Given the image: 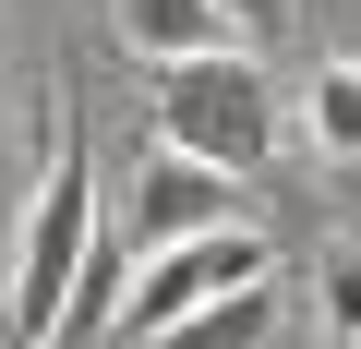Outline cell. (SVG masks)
I'll return each mask as SVG.
<instances>
[{
    "instance_id": "cell-2",
    "label": "cell",
    "mask_w": 361,
    "mask_h": 349,
    "mask_svg": "<svg viewBox=\"0 0 361 349\" xmlns=\"http://www.w3.org/2000/svg\"><path fill=\"white\" fill-rule=\"evenodd\" d=\"M157 145H180V157H205V169H265L277 157V97H265V73L241 61V49H205V61H157Z\"/></svg>"
},
{
    "instance_id": "cell-10",
    "label": "cell",
    "mask_w": 361,
    "mask_h": 349,
    "mask_svg": "<svg viewBox=\"0 0 361 349\" xmlns=\"http://www.w3.org/2000/svg\"><path fill=\"white\" fill-rule=\"evenodd\" d=\"M0 157H13V121H0Z\"/></svg>"
},
{
    "instance_id": "cell-4",
    "label": "cell",
    "mask_w": 361,
    "mask_h": 349,
    "mask_svg": "<svg viewBox=\"0 0 361 349\" xmlns=\"http://www.w3.org/2000/svg\"><path fill=\"white\" fill-rule=\"evenodd\" d=\"M229 217H241V181H229V169L180 157V145H157L133 169V241H193V229H229Z\"/></svg>"
},
{
    "instance_id": "cell-9",
    "label": "cell",
    "mask_w": 361,
    "mask_h": 349,
    "mask_svg": "<svg viewBox=\"0 0 361 349\" xmlns=\"http://www.w3.org/2000/svg\"><path fill=\"white\" fill-rule=\"evenodd\" d=\"M217 13H229V37H289L301 0H217Z\"/></svg>"
},
{
    "instance_id": "cell-3",
    "label": "cell",
    "mask_w": 361,
    "mask_h": 349,
    "mask_svg": "<svg viewBox=\"0 0 361 349\" xmlns=\"http://www.w3.org/2000/svg\"><path fill=\"white\" fill-rule=\"evenodd\" d=\"M241 277H277V241L265 229H193V241H157L145 265H133V289H121V337H157L169 313H193V301H217V289H241Z\"/></svg>"
},
{
    "instance_id": "cell-6",
    "label": "cell",
    "mask_w": 361,
    "mask_h": 349,
    "mask_svg": "<svg viewBox=\"0 0 361 349\" xmlns=\"http://www.w3.org/2000/svg\"><path fill=\"white\" fill-rule=\"evenodd\" d=\"M109 25H121L133 61H205V49H229L217 0H109Z\"/></svg>"
},
{
    "instance_id": "cell-7",
    "label": "cell",
    "mask_w": 361,
    "mask_h": 349,
    "mask_svg": "<svg viewBox=\"0 0 361 349\" xmlns=\"http://www.w3.org/2000/svg\"><path fill=\"white\" fill-rule=\"evenodd\" d=\"M301 133H313L325 157H361V61L313 73V97H301Z\"/></svg>"
},
{
    "instance_id": "cell-8",
    "label": "cell",
    "mask_w": 361,
    "mask_h": 349,
    "mask_svg": "<svg viewBox=\"0 0 361 349\" xmlns=\"http://www.w3.org/2000/svg\"><path fill=\"white\" fill-rule=\"evenodd\" d=\"M313 325H325V349H361V253L349 241L313 253Z\"/></svg>"
},
{
    "instance_id": "cell-1",
    "label": "cell",
    "mask_w": 361,
    "mask_h": 349,
    "mask_svg": "<svg viewBox=\"0 0 361 349\" xmlns=\"http://www.w3.org/2000/svg\"><path fill=\"white\" fill-rule=\"evenodd\" d=\"M97 253V169H85V133L49 121V169L25 193V241H13V313H0V337L13 349H49L61 337V301Z\"/></svg>"
},
{
    "instance_id": "cell-5",
    "label": "cell",
    "mask_w": 361,
    "mask_h": 349,
    "mask_svg": "<svg viewBox=\"0 0 361 349\" xmlns=\"http://www.w3.org/2000/svg\"><path fill=\"white\" fill-rule=\"evenodd\" d=\"M277 337V277H241V289H217V301H193V313H169L157 337H133V349H265Z\"/></svg>"
}]
</instances>
